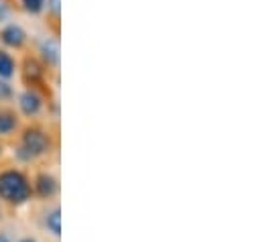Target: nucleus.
<instances>
[{
    "label": "nucleus",
    "mask_w": 263,
    "mask_h": 242,
    "mask_svg": "<svg viewBox=\"0 0 263 242\" xmlns=\"http://www.w3.org/2000/svg\"><path fill=\"white\" fill-rule=\"evenodd\" d=\"M14 98V88L10 86V82L0 79V102H10Z\"/></svg>",
    "instance_id": "nucleus-12"
},
{
    "label": "nucleus",
    "mask_w": 263,
    "mask_h": 242,
    "mask_svg": "<svg viewBox=\"0 0 263 242\" xmlns=\"http://www.w3.org/2000/svg\"><path fill=\"white\" fill-rule=\"evenodd\" d=\"M0 242H10V238L6 234H0Z\"/></svg>",
    "instance_id": "nucleus-15"
},
{
    "label": "nucleus",
    "mask_w": 263,
    "mask_h": 242,
    "mask_svg": "<svg viewBox=\"0 0 263 242\" xmlns=\"http://www.w3.org/2000/svg\"><path fill=\"white\" fill-rule=\"evenodd\" d=\"M39 59L45 67H58L60 65V43L53 37H43L37 43Z\"/></svg>",
    "instance_id": "nucleus-6"
},
{
    "label": "nucleus",
    "mask_w": 263,
    "mask_h": 242,
    "mask_svg": "<svg viewBox=\"0 0 263 242\" xmlns=\"http://www.w3.org/2000/svg\"><path fill=\"white\" fill-rule=\"evenodd\" d=\"M18 71V61L14 59V55L8 49L0 47V79H12Z\"/></svg>",
    "instance_id": "nucleus-9"
},
{
    "label": "nucleus",
    "mask_w": 263,
    "mask_h": 242,
    "mask_svg": "<svg viewBox=\"0 0 263 242\" xmlns=\"http://www.w3.org/2000/svg\"><path fill=\"white\" fill-rule=\"evenodd\" d=\"M58 189H60V185H58V179H55L51 173H47V171H41V173H37V177H35V183H33V191H35L39 197H43V199H49V197H53V195L58 193Z\"/></svg>",
    "instance_id": "nucleus-7"
},
{
    "label": "nucleus",
    "mask_w": 263,
    "mask_h": 242,
    "mask_svg": "<svg viewBox=\"0 0 263 242\" xmlns=\"http://www.w3.org/2000/svg\"><path fill=\"white\" fill-rule=\"evenodd\" d=\"M45 226L51 230L53 236H60L62 234V212H60V208H53L45 216Z\"/></svg>",
    "instance_id": "nucleus-10"
},
{
    "label": "nucleus",
    "mask_w": 263,
    "mask_h": 242,
    "mask_svg": "<svg viewBox=\"0 0 263 242\" xmlns=\"http://www.w3.org/2000/svg\"><path fill=\"white\" fill-rule=\"evenodd\" d=\"M0 151H2V147H0Z\"/></svg>",
    "instance_id": "nucleus-17"
},
{
    "label": "nucleus",
    "mask_w": 263,
    "mask_h": 242,
    "mask_svg": "<svg viewBox=\"0 0 263 242\" xmlns=\"http://www.w3.org/2000/svg\"><path fill=\"white\" fill-rule=\"evenodd\" d=\"M47 12H51L55 18H60V10H62V0H47L45 2Z\"/></svg>",
    "instance_id": "nucleus-13"
},
{
    "label": "nucleus",
    "mask_w": 263,
    "mask_h": 242,
    "mask_svg": "<svg viewBox=\"0 0 263 242\" xmlns=\"http://www.w3.org/2000/svg\"><path fill=\"white\" fill-rule=\"evenodd\" d=\"M10 12H12V6H10V2H8V0H0V23L8 21Z\"/></svg>",
    "instance_id": "nucleus-14"
},
{
    "label": "nucleus",
    "mask_w": 263,
    "mask_h": 242,
    "mask_svg": "<svg viewBox=\"0 0 263 242\" xmlns=\"http://www.w3.org/2000/svg\"><path fill=\"white\" fill-rule=\"evenodd\" d=\"M16 104H18V110H21L23 116L33 118V116H39L41 114V110L45 106V98H43V94L37 88H25L18 94Z\"/></svg>",
    "instance_id": "nucleus-4"
},
{
    "label": "nucleus",
    "mask_w": 263,
    "mask_h": 242,
    "mask_svg": "<svg viewBox=\"0 0 263 242\" xmlns=\"http://www.w3.org/2000/svg\"><path fill=\"white\" fill-rule=\"evenodd\" d=\"M21 242H35L33 238H25V240H21Z\"/></svg>",
    "instance_id": "nucleus-16"
},
{
    "label": "nucleus",
    "mask_w": 263,
    "mask_h": 242,
    "mask_svg": "<svg viewBox=\"0 0 263 242\" xmlns=\"http://www.w3.org/2000/svg\"><path fill=\"white\" fill-rule=\"evenodd\" d=\"M14 151L21 161H33L45 157L51 151V134L39 124H29L21 130V140Z\"/></svg>",
    "instance_id": "nucleus-1"
},
{
    "label": "nucleus",
    "mask_w": 263,
    "mask_h": 242,
    "mask_svg": "<svg viewBox=\"0 0 263 242\" xmlns=\"http://www.w3.org/2000/svg\"><path fill=\"white\" fill-rule=\"evenodd\" d=\"M33 187L29 177L18 169L0 171V199L12 206H23L31 199Z\"/></svg>",
    "instance_id": "nucleus-2"
},
{
    "label": "nucleus",
    "mask_w": 263,
    "mask_h": 242,
    "mask_svg": "<svg viewBox=\"0 0 263 242\" xmlns=\"http://www.w3.org/2000/svg\"><path fill=\"white\" fill-rule=\"evenodd\" d=\"M45 2L47 0H18L21 8L27 12V14H41L45 10Z\"/></svg>",
    "instance_id": "nucleus-11"
},
{
    "label": "nucleus",
    "mask_w": 263,
    "mask_h": 242,
    "mask_svg": "<svg viewBox=\"0 0 263 242\" xmlns=\"http://www.w3.org/2000/svg\"><path fill=\"white\" fill-rule=\"evenodd\" d=\"M21 77L27 88H39L47 77V67L41 63L39 57L27 55L21 63Z\"/></svg>",
    "instance_id": "nucleus-3"
},
{
    "label": "nucleus",
    "mask_w": 263,
    "mask_h": 242,
    "mask_svg": "<svg viewBox=\"0 0 263 242\" xmlns=\"http://www.w3.org/2000/svg\"><path fill=\"white\" fill-rule=\"evenodd\" d=\"M27 31L18 25V23H6L0 29V43L8 49H23L27 45Z\"/></svg>",
    "instance_id": "nucleus-5"
},
{
    "label": "nucleus",
    "mask_w": 263,
    "mask_h": 242,
    "mask_svg": "<svg viewBox=\"0 0 263 242\" xmlns=\"http://www.w3.org/2000/svg\"><path fill=\"white\" fill-rule=\"evenodd\" d=\"M16 130H18V114L8 106H0V136H10Z\"/></svg>",
    "instance_id": "nucleus-8"
}]
</instances>
